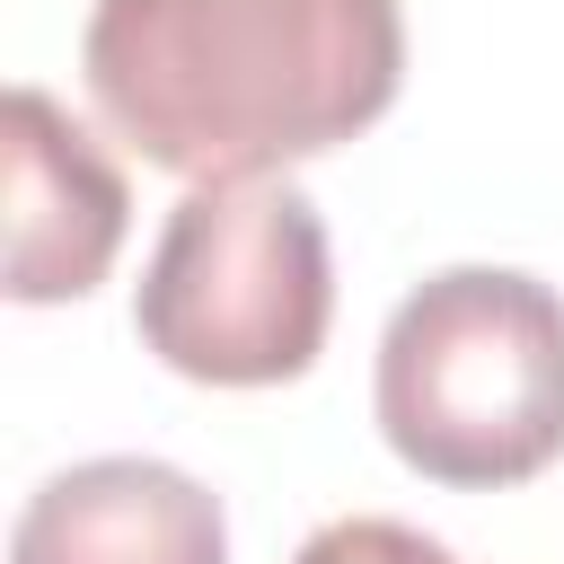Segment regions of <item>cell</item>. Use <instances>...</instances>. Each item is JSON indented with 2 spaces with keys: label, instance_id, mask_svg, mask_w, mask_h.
I'll return each instance as SVG.
<instances>
[{
  "label": "cell",
  "instance_id": "6da1fadb",
  "mask_svg": "<svg viewBox=\"0 0 564 564\" xmlns=\"http://www.w3.org/2000/svg\"><path fill=\"white\" fill-rule=\"evenodd\" d=\"M97 115L185 185H256L370 132L405 79L397 0H97Z\"/></svg>",
  "mask_w": 564,
  "mask_h": 564
},
{
  "label": "cell",
  "instance_id": "7a4b0ae2",
  "mask_svg": "<svg viewBox=\"0 0 564 564\" xmlns=\"http://www.w3.org/2000/svg\"><path fill=\"white\" fill-rule=\"evenodd\" d=\"M388 449L458 494L529 485L564 458V300L511 264H449L379 335Z\"/></svg>",
  "mask_w": 564,
  "mask_h": 564
},
{
  "label": "cell",
  "instance_id": "3957f363",
  "mask_svg": "<svg viewBox=\"0 0 564 564\" xmlns=\"http://www.w3.org/2000/svg\"><path fill=\"white\" fill-rule=\"evenodd\" d=\"M335 317L326 220L300 185H194L141 273V344L203 388H282L317 361Z\"/></svg>",
  "mask_w": 564,
  "mask_h": 564
},
{
  "label": "cell",
  "instance_id": "277c9868",
  "mask_svg": "<svg viewBox=\"0 0 564 564\" xmlns=\"http://www.w3.org/2000/svg\"><path fill=\"white\" fill-rule=\"evenodd\" d=\"M123 220L132 194L115 159L44 88H9V300L53 308L97 291L123 247Z\"/></svg>",
  "mask_w": 564,
  "mask_h": 564
},
{
  "label": "cell",
  "instance_id": "5b68a950",
  "mask_svg": "<svg viewBox=\"0 0 564 564\" xmlns=\"http://www.w3.org/2000/svg\"><path fill=\"white\" fill-rule=\"evenodd\" d=\"M9 564H229V520L167 458H79L26 494Z\"/></svg>",
  "mask_w": 564,
  "mask_h": 564
},
{
  "label": "cell",
  "instance_id": "8992f818",
  "mask_svg": "<svg viewBox=\"0 0 564 564\" xmlns=\"http://www.w3.org/2000/svg\"><path fill=\"white\" fill-rule=\"evenodd\" d=\"M291 564H458V555L405 520H326Z\"/></svg>",
  "mask_w": 564,
  "mask_h": 564
}]
</instances>
